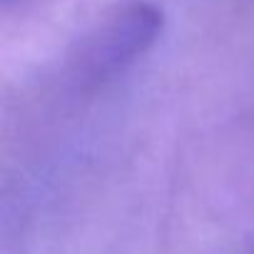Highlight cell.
<instances>
[{
    "instance_id": "obj_1",
    "label": "cell",
    "mask_w": 254,
    "mask_h": 254,
    "mask_svg": "<svg viewBox=\"0 0 254 254\" xmlns=\"http://www.w3.org/2000/svg\"><path fill=\"white\" fill-rule=\"evenodd\" d=\"M165 13L150 0L112 8L75 48L70 65L77 80L102 82L142 58L162 35Z\"/></svg>"
}]
</instances>
